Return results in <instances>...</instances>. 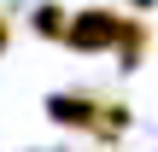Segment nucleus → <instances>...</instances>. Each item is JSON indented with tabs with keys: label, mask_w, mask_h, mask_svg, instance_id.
Wrapping results in <instances>:
<instances>
[{
	"label": "nucleus",
	"mask_w": 158,
	"mask_h": 152,
	"mask_svg": "<svg viewBox=\"0 0 158 152\" xmlns=\"http://www.w3.org/2000/svg\"><path fill=\"white\" fill-rule=\"evenodd\" d=\"M64 29H70V6H59V0H35L29 6V35L64 47Z\"/></svg>",
	"instance_id": "20e7f679"
},
{
	"label": "nucleus",
	"mask_w": 158,
	"mask_h": 152,
	"mask_svg": "<svg viewBox=\"0 0 158 152\" xmlns=\"http://www.w3.org/2000/svg\"><path fill=\"white\" fill-rule=\"evenodd\" d=\"M123 12H141V18H147V12H152V0H123Z\"/></svg>",
	"instance_id": "423d86ee"
},
{
	"label": "nucleus",
	"mask_w": 158,
	"mask_h": 152,
	"mask_svg": "<svg viewBox=\"0 0 158 152\" xmlns=\"http://www.w3.org/2000/svg\"><path fill=\"white\" fill-rule=\"evenodd\" d=\"M147 53H152V18H141V12H129V23H123V41H117V70L123 76H135L141 64H147Z\"/></svg>",
	"instance_id": "7ed1b4c3"
},
{
	"label": "nucleus",
	"mask_w": 158,
	"mask_h": 152,
	"mask_svg": "<svg viewBox=\"0 0 158 152\" xmlns=\"http://www.w3.org/2000/svg\"><path fill=\"white\" fill-rule=\"evenodd\" d=\"M6 47H12V12H0V59H6Z\"/></svg>",
	"instance_id": "39448f33"
},
{
	"label": "nucleus",
	"mask_w": 158,
	"mask_h": 152,
	"mask_svg": "<svg viewBox=\"0 0 158 152\" xmlns=\"http://www.w3.org/2000/svg\"><path fill=\"white\" fill-rule=\"evenodd\" d=\"M123 23H129L123 6H76V12H70V29H64V47L82 53V59H94V53H117Z\"/></svg>",
	"instance_id": "f03ea898"
},
{
	"label": "nucleus",
	"mask_w": 158,
	"mask_h": 152,
	"mask_svg": "<svg viewBox=\"0 0 158 152\" xmlns=\"http://www.w3.org/2000/svg\"><path fill=\"white\" fill-rule=\"evenodd\" d=\"M41 111H47V123H53V129L82 135V141H94V146H123V141H129V129H135L129 100L100 94V88H53V94L41 100Z\"/></svg>",
	"instance_id": "f257e3e1"
}]
</instances>
